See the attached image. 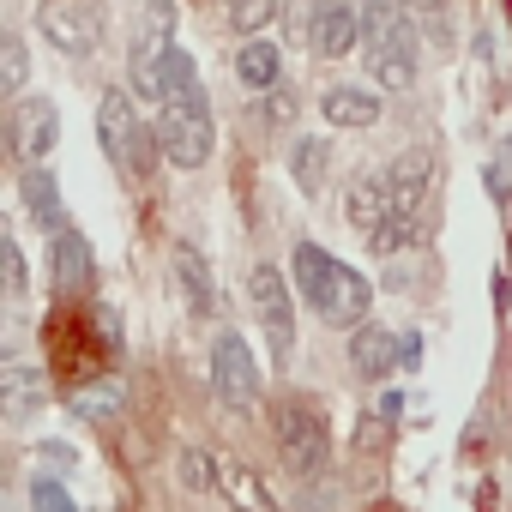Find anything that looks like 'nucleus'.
Here are the masks:
<instances>
[{
	"label": "nucleus",
	"mask_w": 512,
	"mask_h": 512,
	"mask_svg": "<svg viewBox=\"0 0 512 512\" xmlns=\"http://www.w3.org/2000/svg\"><path fill=\"white\" fill-rule=\"evenodd\" d=\"M362 67L368 79L386 91V97H404L416 85V67H422V37L410 25V7L404 0H374L362 13Z\"/></svg>",
	"instance_id": "obj_1"
},
{
	"label": "nucleus",
	"mask_w": 512,
	"mask_h": 512,
	"mask_svg": "<svg viewBox=\"0 0 512 512\" xmlns=\"http://www.w3.org/2000/svg\"><path fill=\"white\" fill-rule=\"evenodd\" d=\"M272 434H278V458H284V470H290L296 482H314V476L326 470V458H332V428H326V410H320V404H308V398L278 404Z\"/></svg>",
	"instance_id": "obj_2"
},
{
	"label": "nucleus",
	"mask_w": 512,
	"mask_h": 512,
	"mask_svg": "<svg viewBox=\"0 0 512 512\" xmlns=\"http://www.w3.org/2000/svg\"><path fill=\"white\" fill-rule=\"evenodd\" d=\"M247 302H253V320H260V332L272 344V362L290 368V356H296V278H284L278 266H253Z\"/></svg>",
	"instance_id": "obj_3"
},
{
	"label": "nucleus",
	"mask_w": 512,
	"mask_h": 512,
	"mask_svg": "<svg viewBox=\"0 0 512 512\" xmlns=\"http://www.w3.org/2000/svg\"><path fill=\"white\" fill-rule=\"evenodd\" d=\"M157 133H163V157L175 169H205L211 151H217V127H211L205 97H169L163 115H157Z\"/></svg>",
	"instance_id": "obj_4"
},
{
	"label": "nucleus",
	"mask_w": 512,
	"mask_h": 512,
	"mask_svg": "<svg viewBox=\"0 0 512 512\" xmlns=\"http://www.w3.org/2000/svg\"><path fill=\"white\" fill-rule=\"evenodd\" d=\"M211 386L223 410H253L260 404V362H253V344L241 332H217L211 338Z\"/></svg>",
	"instance_id": "obj_5"
},
{
	"label": "nucleus",
	"mask_w": 512,
	"mask_h": 512,
	"mask_svg": "<svg viewBox=\"0 0 512 512\" xmlns=\"http://www.w3.org/2000/svg\"><path fill=\"white\" fill-rule=\"evenodd\" d=\"M169 31H175V7H169V0H157V7H151V25H139L133 55H127V79H133V91L151 97V103H163V55L175 49Z\"/></svg>",
	"instance_id": "obj_6"
},
{
	"label": "nucleus",
	"mask_w": 512,
	"mask_h": 512,
	"mask_svg": "<svg viewBox=\"0 0 512 512\" xmlns=\"http://www.w3.org/2000/svg\"><path fill=\"white\" fill-rule=\"evenodd\" d=\"M37 31L49 37V49H61V55H91L97 49V31H103V19L91 13V0H37Z\"/></svg>",
	"instance_id": "obj_7"
},
{
	"label": "nucleus",
	"mask_w": 512,
	"mask_h": 512,
	"mask_svg": "<svg viewBox=\"0 0 512 512\" xmlns=\"http://www.w3.org/2000/svg\"><path fill=\"white\" fill-rule=\"evenodd\" d=\"M139 133H145V121L133 115V97H127V91H97V145H103V157H109L121 175H133Z\"/></svg>",
	"instance_id": "obj_8"
},
{
	"label": "nucleus",
	"mask_w": 512,
	"mask_h": 512,
	"mask_svg": "<svg viewBox=\"0 0 512 512\" xmlns=\"http://www.w3.org/2000/svg\"><path fill=\"white\" fill-rule=\"evenodd\" d=\"M386 181H392V217H410L422 223V205L434 193V151L428 145H410L386 163Z\"/></svg>",
	"instance_id": "obj_9"
},
{
	"label": "nucleus",
	"mask_w": 512,
	"mask_h": 512,
	"mask_svg": "<svg viewBox=\"0 0 512 512\" xmlns=\"http://www.w3.org/2000/svg\"><path fill=\"white\" fill-rule=\"evenodd\" d=\"M368 308H374V290H368V278L356 272V266H332V278L320 284V296H314V314L326 320V326H362L368 320Z\"/></svg>",
	"instance_id": "obj_10"
},
{
	"label": "nucleus",
	"mask_w": 512,
	"mask_h": 512,
	"mask_svg": "<svg viewBox=\"0 0 512 512\" xmlns=\"http://www.w3.org/2000/svg\"><path fill=\"white\" fill-rule=\"evenodd\" d=\"M308 49L320 61H338V55L362 49V7L356 0H320L314 19H308Z\"/></svg>",
	"instance_id": "obj_11"
},
{
	"label": "nucleus",
	"mask_w": 512,
	"mask_h": 512,
	"mask_svg": "<svg viewBox=\"0 0 512 512\" xmlns=\"http://www.w3.org/2000/svg\"><path fill=\"white\" fill-rule=\"evenodd\" d=\"M49 278H55L61 296H79V290L97 284V253H91V241H85L73 223L49 235Z\"/></svg>",
	"instance_id": "obj_12"
},
{
	"label": "nucleus",
	"mask_w": 512,
	"mask_h": 512,
	"mask_svg": "<svg viewBox=\"0 0 512 512\" xmlns=\"http://www.w3.org/2000/svg\"><path fill=\"white\" fill-rule=\"evenodd\" d=\"M55 139H61V109L49 97H19V109H13V145H19V157L43 163L55 151Z\"/></svg>",
	"instance_id": "obj_13"
},
{
	"label": "nucleus",
	"mask_w": 512,
	"mask_h": 512,
	"mask_svg": "<svg viewBox=\"0 0 512 512\" xmlns=\"http://www.w3.org/2000/svg\"><path fill=\"white\" fill-rule=\"evenodd\" d=\"M398 362H404V332H386V326L362 320L356 338H350V368H356L362 380H392Z\"/></svg>",
	"instance_id": "obj_14"
},
{
	"label": "nucleus",
	"mask_w": 512,
	"mask_h": 512,
	"mask_svg": "<svg viewBox=\"0 0 512 512\" xmlns=\"http://www.w3.org/2000/svg\"><path fill=\"white\" fill-rule=\"evenodd\" d=\"M169 272H175V290H181V302H187V314H193V320L217 314V278H211V260H205L193 241H181V247H175Z\"/></svg>",
	"instance_id": "obj_15"
},
{
	"label": "nucleus",
	"mask_w": 512,
	"mask_h": 512,
	"mask_svg": "<svg viewBox=\"0 0 512 512\" xmlns=\"http://www.w3.org/2000/svg\"><path fill=\"white\" fill-rule=\"evenodd\" d=\"M380 109H386V103H380L368 85H326V91H320V115H326V127H350V133H356V127H374Z\"/></svg>",
	"instance_id": "obj_16"
},
{
	"label": "nucleus",
	"mask_w": 512,
	"mask_h": 512,
	"mask_svg": "<svg viewBox=\"0 0 512 512\" xmlns=\"http://www.w3.org/2000/svg\"><path fill=\"white\" fill-rule=\"evenodd\" d=\"M217 494H223L235 512H284V506H278V494L266 488V476L253 470V464H235V458L223 464V482H217Z\"/></svg>",
	"instance_id": "obj_17"
},
{
	"label": "nucleus",
	"mask_w": 512,
	"mask_h": 512,
	"mask_svg": "<svg viewBox=\"0 0 512 512\" xmlns=\"http://www.w3.org/2000/svg\"><path fill=\"white\" fill-rule=\"evenodd\" d=\"M290 175H296V187H302L308 199H320L326 181H332V145H326L320 133H302V139L290 145Z\"/></svg>",
	"instance_id": "obj_18"
},
{
	"label": "nucleus",
	"mask_w": 512,
	"mask_h": 512,
	"mask_svg": "<svg viewBox=\"0 0 512 512\" xmlns=\"http://www.w3.org/2000/svg\"><path fill=\"white\" fill-rule=\"evenodd\" d=\"M278 73H284V55H278L272 37H247V43L235 49V79H241L247 91H272Z\"/></svg>",
	"instance_id": "obj_19"
},
{
	"label": "nucleus",
	"mask_w": 512,
	"mask_h": 512,
	"mask_svg": "<svg viewBox=\"0 0 512 512\" xmlns=\"http://www.w3.org/2000/svg\"><path fill=\"white\" fill-rule=\"evenodd\" d=\"M19 193H25V211H31L49 235H55V229H67V211H61V181H55L43 163H31V169H25Z\"/></svg>",
	"instance_id": "obj_20"
},
{
	"label": "nucleus",
	"mask_w": 512,
	"mask_h": 512,
	"mask_svg": "<svg viewBox=\"0 0 512 512\" xmlns=\"http://www.w3.org/2000/svg\"><path fill=\"white\" fill-rule=\"evenodd\" d=\"M392 217V181H386V169L380 175H362L356 187H350V223L374 241V229Z\"/></svg>",
	"instance_id": "obj_21"
},
{
	"label": "nucleus",
	"mask_w": 512,
	"mask_h": 512,
	"mask_svg": "<svg viewBox=\"0 0 512 512\" xmlns=\"http://www.w3.org/2000/svg\"><path fill=\"white\" fill-rule=\"evenodd\" d=\"M0 386H7V422H25V416L49 398V386H43V374H37L31 362H7Z\"/></svg>",
	"instance_id": "obj_22"
},
{
	"label": "nucleus",
	"mask_w": 512,
	"mask_h": 512,
	"mask_svg": "<svg viewBox=\"0 0 512 512\" xmlns=\"http://www.w3.org/2000/svg\"><path fill=\"white\" fill-rule=\"evenodd\" d=\"M332 266H338V260H332V253H326L320 241H296V253H290L296 296H302V302H314V296H320V284L332 278Z\"/></svg>",
	"instance_id": "obj_23"
},
{
	"label": "nucleus",
	"mask_w": 512,
	"mask_h": 512,
	"mask_svg": "<svg viewBox=\"0 0 512 512\" xmlns=\"http://www.w3.org/2000/svg\"><path fill=\"white\" fill-rule=\"evenodd\" d=\"M175 476H181V488H187V494H217V482H223V464H217L205 446H181V458H175Z\"/></svg>",
	"instance_id": "obj_24"
},
{
	"label": "nucleus",
	"mask_w": 512,
	"mask_h": 512,
	"mask_svg": "<svg viewBox=\"0 0 512 512\" xmlns=\"http://www.w3.org/2000/svg\"><path fill=\"white\" fill-rule=\"evenodd\" d=\"M169 97H205L199 67L187 61V49H169V55H163V103H169Z\"/></svg>",
	"instance_id": "obj_25"
},
{
	"label": "nucleus",
	"mask_w": 512,
	"mask_h": 512,
	"mask_svg": "<svg viewBox=\"0 0 512 512\" xmlns=\"http://www.w3.org/2000/svg\"><path fill=\"white\" fill-rule=\"evenodd\" d=\"M223 19H229V31H241V37H260V31L278 19V0H229Z\"/></svg>",
	"instance_id": "obj_26"
},
{
	"label": "nucleus",
	"mask_w": 512,
	"mask_h": 512,
	"mask_svg": "<svg viewBox=\"0 0 512 512\" xmlns=\"http://www.w3.org/2000/svg\"><path fill=\"white\" fill-rule=\"evenodd\" d=\"M25 79H31V49L19 37H7V43H0V91L19 103L25 97Z\"/></svg>",
	"instance_id": "obj_27"
},
{
	"label": "nucleus",
	"mask_w": 512,
	"mask_h": 512,
	"mask_svg": "<svg viewBox=\"0 0 512 512\" xmlns=\"http://www.w3.org/2000/svg\"><path fill=\"white\" fill-rule=\"evenodd\" d=\"M115 404H121V386H115V380H85V386L73 392V416H85V422H91V416H109Z\"/></svg>",
	"instance_id": "obj_28"
},
{
	"label": "nucleus",
	"mask_w": 512,
	"mask_h": 512,
	"mask_svg": "<svg viewBox=\"0 0 512 512\" xmlns=\"http://www.w3.org/2000/svg\"><path fill=\"white\" fill-rule=\"evenodd\" d=\"M31 512H79V506H73V494H67L61 476H37L31 482Z\"/></svg>",
	"instance_id": "obj_29"
},
{
	"label": "nucleus",
	"mask_w": 512,
	"mask_h": 512,
	"mask_svg": "<svg viewBox=\"0 0 512 512\" xmlns=\"http://www.w3.org/2000/svg\"><path fill=\"white\" fill-rule=\"evenodd\" d=\"M7 296H13V302H19V296H31V272H25L19 241H7Z\"/></svg>",
	"instance_id": "obj_30"
},
{
	"label": "nucleus",
	"mask_w": 512,
	"mask_h": 512,
	"mask_svg": "<svg viewBox=\"0 0 512 512\" xmlns=\"http://www.w3.org/2000/svg\"><path fill=\"white\" fill-rule=\"evenodd\" d=\"M266 115H272V121H278V127H290V121H296V91H290V85H284V79H278V85H272V103H266Z\"/></svg>",
	"instance_id": "obj_31"
},
{
	"label": "nucleus",
	"mask_w": 512,
	"mask_h": 512,
	"mask_svg": "<svg viewBox=\"0 0 512 512\" xmlns=\"http://www.w3.org/2000/svg\"><path fill=\"white\" fill-rule=\"evenodd\" d=\"M404 7H428V0H404Z\"/></svg>",
	"instance_id": "obj_32"
}]
</instances>
